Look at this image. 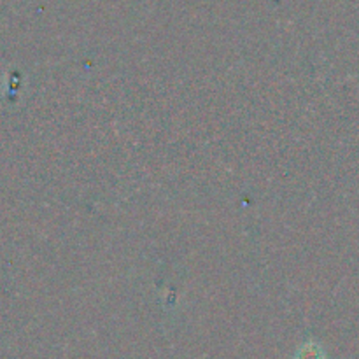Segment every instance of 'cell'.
Listing matches in <instances>:
<instances>
[{"label":"cell","mask_w":359,"mask_h":359,"mask_svg":"<svg viewBox=\"0 0 359 359\" xmlns=\"http://www.w3.org/2000/svg\"><path fill=\"white\" fill-rule=\"evenodd\" d=\"M294 359H326V356L325 351H323V347L319 346V344L307 342L298 349Z\"/></svg>","instance_id":"cell-1"}]
</instances>
